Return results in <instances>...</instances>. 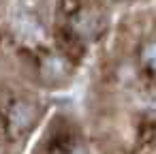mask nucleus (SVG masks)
<instances>
[{
  "label": "nucleus",
  "mask_w": 156,
  "mask_h": 154,
  "mask_svg": "<svg viewBox=\"0 0 156 154\" xmlns=\"http://www.w3.org/2000/svg\"><path fill=\"white\" fill-rule=\"evenodd\" d=\"M32 118H34V111H32L30 105H24V103L15 105L13 111H11V126H13V131L28 128L32 124Z\"/></svg>",
  "instance_id": "f257e3e1"
},
{
  "label": "nucleus",
  "mask_w": 156,
  "mask_h": 154,
  "mask_svg": "<svg viewBox=\"0 0 156 154\" xmlns=\"http://www.w3.org/2000/svg\"><path fill=\"white\" fill-rule=\"evenodd\" d=\"M143 62L156 71V43H150L145 49H143Z\"/></svg>",
  "instance_id": "7ed1b4c3"
},
{
  "label": "nucleus",
  "mask_w": 156,
  "mask_h": 154,
  "mask_svg": "<svg viewBox=\"0 0 156 154\" xmlns=\"http://www.w3.org/2000/svg\"><path fill=\"white\" fill-rule=\"evenodd\" d=\"M43 73L49 77V79H56V77H62L64 75V64L58 60V58H49L43 66Z\"/></svg>",
  "instance_id": "f03ea898"
}]
</instances>
